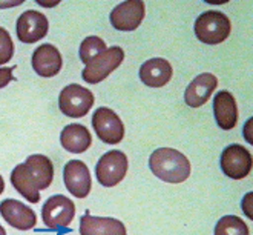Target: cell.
<instances>
[{"instance_id":"5b68a950","label":"cell","mask_w":253,"mask_h":235,"mask_svg":"<svg viewBox=\"0 0 253 235\" xmlns=\"http://www.w3.org/2000/svg\"><path fill=\"white\" fill-rule=\"evenodd\" d=\"M94 105V94L82 85H68L58 95V108L72 119L84 117Z\"/></svg>"},{"instance_id":"3957f363","label":"cell","mask_w":253,"mask_h":235,"mask_svg":"<svg viewBox=\"0 0 253 235\" xmlns=\"http://www.w3.org/2000/svg\"><path fill=\"white\" fill-rule=\"evenodd\" d=\"M232 31L229 17L221 11H206L200 14L195 22L197 39L207 45H218L222 43Z\"/></svg>"},{"instance_id":"8992f818","label":"cell","mask_w":253,"mask_h":235,"mask_svg":"<svg viewBox=\"0 0 253 235\" xmlns=\"http://www.w3.org/2000/svg\"><path fill=\"white\" fill-rule=\"evenodd\" d=\"M76 215L74 201L65 195H52L44 201L42 208L43 223L51 231H60L69 228Z\"/></svg>"},{"instance_id":"7402d4cb","label":"cell","mask_w":253,"mask_h":235,"mask_svg":"<svg viewBox=\"0 0 253 235\" xmlns=\"http://www.w3.org/2000/svg\"><path fill=\"white\" fill-rule=\"evenodd\" d=\"M14 55V43L9 33L0 26V65L8 63Z\"/></svg>"},{"instance_id":"6da1fadb","label":"cell","mask_w":253,"mask_h":235,"mask_svg":"<svg viewBox=\"0 0 253 235\" xmlns=\"http://www.w3.org/2000/svg\"><path fill=\"white\" fill-rule=\"evenodd\" d=\"M54 180V166L49 157L43 154L29 155L25 163L17 165L11 172V183L29 203L40 201V190L48 189Z\"/></svg>"},{"instance_id":"44dd1931","label":"cell","mask_w":253,"mask_h":235,"mask_svg":"<svg viewBox=\"0 0 253 235\" xmlns=\"http://www.w3.org/2000/svg\"><path fill=\"white\" fill-rule=\"evenodd\" d=\"M108 48H106V43L103 39L97 37V36H91V37H86L82 45H80V60L87 65L89 62L92 60V58H95L97 55H100L101 52H105Z\"/></svg>"},{"instance_id":"ac0fdd59","label":"cell","mask_w":253,"mask_h":235,"mask_svg":"<svg viewBox=\"0 0 253 235\" xmlns=\"http://www.w3.org/2000/svg\"><path fill=\"white\" fill-rule=\"evenodd\" d=\"M213 114L218 126L224 131L233 129L238 122V106L229 91H219L213 98Z\"/></svg>"},{"instance_id":"d6986e66","label":"cell","mask_w":253,"mask_h":235,"mask_svg":"<svg viewBox=\"0 0 253 235\" xmlns=\"http://www.w3.org/2000/svg\"><path fill=\"white\" fill-rule=\"evenodd\" d=\"M60 143L63 146V149H66L68 152L82 154L86 149H89V146L92 144V136L87 131V128L80 123L66 125L62 129Z\"/></svg>"},{"instance_id":"4fadbf2b","label":"cell","mask_w":253,"mask_h":235,"mask_svg":"<svg viewBox=\"0 0 253 235\" xmlns=\"http://www.w3.org/2000/svg\"><path fill=\"white\" fill-rule=\"evenodd\" d=\"M0 214L3 220L12 228L19 231H29L37 225L36 212L19 200L6 198L0 203Z\"/></svg>"},{"instance_id":"603a6c76","label":"cell","mask_w":253,"mask_h":235,"mask_svg":"<svg viewBox=\"0 0 253 235\" xmlns=\"http://www.w3.org/2000/svg\"><path fill=\"white\" fill-rule=\"evenodd\" d=\"M12 69H14V66L12 68H9V66L0 68V90L5 88L12 80Z\"/></svg>"},{"instance_id":"30bf717a","label":"cell","mask_w":253,"mask_h":235,"mask_svg":"<svg viewBox=\"0 0 253 235\" xmlns=\"http://www.w3.org/2000/svg\"><path fill=\"white\" fill-rule=\"evenodd\" d=\"M146 6L141 0H127L117 5L111 12V25L118 31H135L141 25Z\"/></svg>"},{"instance_id":"9c48e42d","label":"cell","mask_w":253,"mask_h":235,"mask_svg":"<svg viewBox=\"0 0 253 235\" xmlns=\"http://www.w3.org/2000/svg\"><path fill=\"white\" fill-rule=\"evenodd\" d=\"M221 171L233 180H243L252 171V154L241 144H229L221 152Z\"/></svg>"},{"instance_id":"2e32d148","label":"cell","mask_w":253,"mask_h":235,"mask_svg":"<svg viewBox=\"0 0 253 235\" xmlns=\"http://www.w3.org/2000/svg\"><path fill=\"white\" fill-rule=\"evenodd\" d=\"M80 235H126V228L117 218L94 217L86 212L80 218Z\"/></svg>"},{"instance_id":"9a60e30c","label":"cell","mask_w":253,"mask_h":235,"mask_svg":"<svg viewBox=\"0 0 253 235\" xmlns=\"http://www.w3.org/2000/svg\"><path fill=\"white\" fill-rule=\"evenodd\" d=\"M216 86H218V79L213 74H211V72H204V74L197 76V79H193L190 85L186 88L184 93L186 105L190 108L203 106L211 98Z\"/></svg>"},{"instance_id":"e0dca14e","label":"cell","mask_w":253,"mask_h":235,"mask_svg":"<svg viewBox=\"0 0 253 235\" xmlns=\"http://www.w3.org/2000/svg\"><path fill=\"white\" fill-rule=\"evenodd\" d=\"M172 76V65L166 58H151V60L144 62L140 68V79L149 88H161L168 85Z\"/></svg>"},{"instance_id":"7a4b0ae2","label":"cell","mask_w":253,"mask_h":235,"mask_svg":"<svg viewBox=\"0 0 253 235\" xmlns=\"http://www.w3.org/2000/svg\"><path fill=\"white\" fill-rule=\"evenodd\" d=\"M152 174L166 183H183L190 175V161L184 154L172 148L155 149L149 157Z\"/></svg>"},{"instance_id":"5bb4252c","label":"cell","mask_w":253,"mask_h":235,"mask_svg":"<svg viewBox=\"0 0 253 235\" xmlns=\"http://www.w3.org/2000/svg\"><path fill=\"white\" fill-rule=\"evenodd\" d=\"M33 69L37 72L40 77H54L62 71L63 66V58L62 54L51 43H44L40 45L33 52Z\"/></svg>"},{"instance_id":"cb8c5ba5","label":"cell","mask_w":253,"mask_h":235,"mask_svg":"<svg viewBox=\"0 0 253 235\" xmlns=\"http://www.w3.org/2000/svg\"><path fill=\"white\" fill-rule=\"evenodd\" d=\"M22 3V0H17V2H6V3H0V8H8V6H17Z\"/></svg>"},{"instance_id":"277c9868","label":"cell","mask_w":253,"mask_h":235,"mask_svg":"<svg viewBox=\"0 0 253 235\" xmlns=\"http://www.w3.org/2000/svg\"><path fill=\"white\" fill-rule=\"evenodd\" d=\"M125 60V51L120 47H112L89 62L82 71V77L89 85H97L105 80Z\"/></svg>"},{"instance_id":"ba28073f","label":"cell","mask_w":253,"mask_h":235,"mask_svg":"<svg viewBox=\"0 0 253 235\" xmlns=\"http://www.w3.org/2000/svg\"><path fill=\"white\" fill-rule=\"evenodd\" d=\"M92 126L103 143L118 144L125 137V125L111 108H98L92 115Z\"/></svg>"},{"instance_id":"52a82bcc","label":"cell","mask_w":253,"mask_h":235,"mask_svg":"<svg viewBox=\"0 0 253 235\" xmlns=\"http://www.w3.org/2000/svg\"><path fill=\"white\" fill-rule=\"evenodd\" d=\"M127 165V157L123 151H109L98 160L95 166V177L105 188L117 186L125 179Z\"/></svg>"},{"instance_id":"484cf974","label":"cell","mask_w":253,"mask_h":235,"mask_svg":"<svg viewBox=\"0 0 253 235\" xmlns=\"http://www.w3.org/2000/svg\"><path fill=\"white\" fill-rule=\"evenodd\" d=\"M0 235H6V231L3 229V226L0 225Z\"/></svg>"},{"instance_id":"d4e9b609","label":"cell","mask_w":253,"mask_h":235,"mask_svg":"<svg viewBox=\"0 0 253 235\" xmlns=\"http://www.w3.org/2000/svg\"><path fill=\"white\" fill-rule=\"evenodd\" d=\"M3 189H5V182H3V177L0 175V194L3 192Z\"/></svg>"},{"instance_id":"ffe728a7","label":"cell","mask_w":253,"mask_h":235,"mask_svg":"<svg viewBox=\"0 0 253 235\" xmlns=\"http://www.w3.org/2000/svg\"><path fill=\"white\" fill-rule=\"evenodd\" d=\"M215 235H250L249 228L236 215H224L218 220L215 226Z\"/></svg>"},{"instance_id":"8fae6325","label":"cell","mask_w":253,"mask_h":235,"mask_svg":"<svg viewBox=\"0 0 253 235\" xmlns=\"http://www.w3.org/2000/svg\"><path fill=\"white\" fill-rule=\"evenodd\" d=\"M48 29L49 23L46 16L34 9H29L20 14L16 25L17 37L23 43H36L44 39L48 34Z\"/></svg>"},{"instance_id":"7c38bea8","label":"cell","mask_w":253,"mask_h":235,"mask_svg":"<svg viewBox=\"0 0 253 235\" xmlns=\"http://www.w3.org/2000/svg\"><path fill=\"white\" fill-rule=\"evenodd\" d=\"M65 186L76 198H86L91 192V174L82 160H71L63 168Z\"/></svg>"}]
</instances>
